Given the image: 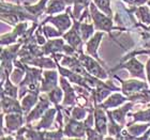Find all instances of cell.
I'll return each instance as SVG.
<instances>
[{
  "label": "cell",
  "instance_id": "1",
  "mask_svg": "<svg viewBox=\"0 0 150 140\" xmlns=\"http://www.w3.org/2000/svg\"><path fill=\"white\" fill-rule=\"evenodd\" d=\"M89 9H90L91 13V18H92V22H93L94 28L98 31H105V32H110L114 30V29H120L118 27H114V24H112V18L107 16L106 14H102L100 12V10L98 9L97 6L94 3L91 2L89 4ZM112 39H114L112 34H110Z\"/></svg>",
  "mask_w": 150,
  "mask_h": 140
},
{
  "label": "cell",
  "instance_id": "2",
  "mask_svg": "<svg viewBox=\"0 0 150 140\" xmlns=\"http://www.w3.org/2000/svg\"><path fill=\"white\" fill-rule=\"evenodd\" d=\"M78 59L81 60V63L84 64L85 69L89 72V74H91L94 77L99 78L101 80L103 79H107L108 78V75L102 66L100 65L101 63L99 61H96L93 57L88 56V55H84L83 51L81 53H78Z\"/></svg>",
  "mask_w": 150,
  "mask_h": 140
},
{
  "label": "cell",
  "instance_id": "3",
  "mask_svg": "<svg viewBox=\"0 0 150 140\" xmlns=\"http://www.w3.org/2000/svg\"><path fill=\"white\" fill-rule=\"evenodd\" d=\"M63 133L68 137L76 138H83L85 137V135L87 134L84 122H81L79 120H75L73 118L69 119V122L66 125V128H64Z\"/></svg>",
  "mask_w": 150,
  "mask_h": 140
},
{
  "label": "cell",
  "instance_id": "4",
  "mask_svg": "<svg viewBox=\"0 0 150 140\" xmlns=\"http://www.w3.org/2000/svg\"><path fill=\"white\" fill-rule=\"evenodd\" d=\"M68 13H69V11L67 10V13H64V14H60V15H57V16H52V15L48 16L41 25H45L47 22H50L56 26L57 29L60 32L63 33L64 31H67L68 29H70L72 27V22H71L70 15Z\"/></svg>",
  "mask_w": 150,
  "mask_h": 140
},
{
  "label": "cell",
  "instance_id": "5",
  "mask_svg": "<svg viewBox=\"0 0 150 140\" xmlns=\"http://www.w3.org/2000/svg\"><path fill=\"white\" fill-rule=\"evenodd\" d=\"M50 100L46 96H41L40 101L37 103V105L35 106V108H32V110L27 115V118H26V122L27 123H30V122L35 121L37 119L41 118L42 115H44V112L46 111L47 109L50 108Z\"/></svg>",
  "mask_w": 150,
  "mask_h": 140
},
{
  "label": "cell",
  "instance_id": "6",
  "mask_svg": "<svg viewBox=\"0 0 150 140\" xmlns=\"http://www.w3.org/2000/svg\"><path fill=\"white\" fill-rule=\"evenodd\" d=\"M103 35H104V32L99 31V32H97L93 37H91V39H89V41H88L87 44H86V53H87L89 56L93 57L94 59L98 60V61H99L100 63H102L103 65H105L104 62L102 61V59H101L100 57H99V55H98L99 45H100L101 40H102Z\"/></svg>",
  "mask_w": 150,
  "mask_h": 140
},
{
  "label": "cell",
  "instance_id": "7",
  "mask_svg": "<svg viewBox=\"0 0 150 140\" xmlns=\"http://www.w3.org/2000/svg\"><path fill=\"white\" fill-rule=\"evenodd\" d=\"M1 107L2 111L6 113H13V112H18V113H24L22 104H19L18 101L16 98L10 97L6 94L1 93Z\"/></svg>",
  "mask_w": 150,
  "mask_h": 140
},
{
  "label": "cell",
  "instance_id": "8",
  "mask_svg": "<svg viewBox=\"0 0 150 140\" xmlns=\"http://www.w3.org/2000/svg\"><path fill=\"white\" fill-rule=\"evenodd\" d=\"M56 87H58V73L50 70L45 71L43 73V80L41 84V92H50Z\"/></svg>",
  "mask_w": 150,
  "mask_h": 140
},
{
  "label": "cell",
  "instance_id": "9",
  "mask_svg": "<svg viewBox=\"0 0 150 140\" xmlns=\"http://www.w3.org/2000/svg\"><path fill=\"white\" fill-rule=\"evenodd\" d=\"M70 80H67L66 77L61 75L60 78V84L62 90L64 91V98H63V107L66 106H71L74 105L76 102V96H75V89L71 87V84L69 82Z\"/></svg>",
  "mask_w": 150,
  "mask_h": 140
},
{
  "label": "cell",
  "instance_id": "10",
  "mask_svg": "<svg viewBox=\"0 0 150 140\" xmlns=\"http://www.w3.org/2000/svg\"><path fill=\"white\" fill-rule=\"evenodd\" d=\"M23 113L18 112H13V113H8L4 117L6 120V127L9 132L18 131L19 128L23 127L24 125V119H23Z\"/></svg>",
  "mask_w": 150,
  "mask_h": 140
},
{
  "label": "cell",
  "instance_id": "11",
  "mask_svg": "<svg viewBox=\"0 0 150 140\" xmlns=\"http://www.w3.org/2000/svg\"><path fill=\"white\" fill-rule=\"evenodd\" d=\"M144 89H147V84L143 81L128 80L122 81V91L127 96H132L134 93H138Z\"/></svg>",
  "mask_w": 150,
  "mask_h": 140
},
{
  "label": "cell",
  "instance_id": "12",
  "mask_svg": "<svg viewBox=\"0 0 150 140\" xmlns=\"http://www.w3.org/2000/svg\"><path fill=\"white\" fill-rule=\"evenodd\" d=\"M102 107H97L94 110V121H96V129L103 136L107 134V118L104 112V108Z\"/></svg>",
  "mask_w": 150,
  "mask_h": 140
},
{
  "label": "cell",
  "instance_id": "13",
  "mask_svg": "<svg viewBox=\"0 0 150 140\" xmlns=\"http://www.w3.org/2000/svg\"><path fill=\"white\" fill-rule=\"evenodd\" d=\"M119 68H120V69H121V68L127 69L133 77H138V78H142V79H145V78H146L145 77L144 65H143L136 58H132L130 61H128V62L125 63V65H121V66H119Z\"/></svg>",
  "mask_w": 150,
  "mask_h": 140
},
{
  "label": "cell",
  "instance_id": "14",
  "mask_svg": "<svg viewBox=\"0 0 150 140\" xmlns=\"http://www.w3.org/2000/svg\"><path fill=\"white\" fill-rule=\"evenodd\" d=\"M57 109H54V108H48L46 111L44 112V115L41 117V121L35 125V129H47V128H50L52 125H53V122H54V119H55V115H56Z\"/></svg>",
  "mask_w": 150,
  "mask_h": 140
},
{
  "label": "cell",
  "instance_id": "15",
  "mask_svg": "<svg viewBox=\"0 0 150 140\" xmlns=\"http://www.w3.org/2000/svg\"><path fill=\"white\" fill-rule=\"evenodd\" d=\"M63 47H64V43H63L62 40H60V39L50 40L43 45L42 51H43V55L63 53Z\"/></svg>",
  "mask_w": 150,
  "mask_h": 140
},
{
  "label": "cell",
  "instance_id": "16",
  "mask_svg": "<svg viewBox=\"0 0 150 140\" xmlns=\"http://www.w3.org/2000/svg\"><path fill=\"white\" fill-rule=\"evenodd\" d=\"M48 1H50V0H40L37 4H29V3L25 2L23 6H24V8H25L30 14H32V15L35 16L38 18L40 15H42L43 13H45L46 8H47V2H48Z\"/></svg>",
  "mask_w": 150,
  "mask_h": 140
},
{
  "label": "cell",
  "instance_id": "17",
  "mask_svg": "<svg viewBox=\"0 0 150 140\" xmlns=\"http://www.w3.org/2000/svg\"><path fill=\"white\" fill-rule=\"evenodd\" d=\"M39 94L38 93H31V92H28V94L26 95L25 97H23L22 100V107L23 110H24V113L28 115L30 110L32 109V107H35L37 105V103L39 102Z\"/></svg>",
  "mask_w": 150,
  "mask_h": 140
},
{
  "label": "cell",
  "instance_id": "18",
  "mask_svg": "<svg viewBox=\"0 0 150 140\" xmlns=\"http://www.w3.org/2000/svg\"><path fill=\"white\" fill-rule=\"evenodd\" d=\"M66 6H68L66 0H50L47 3V8L45 14L53 15L56 13H60L66 10Z\"/></svg>",
  "mask_w": 150,
  "mask_h": 140
},
{
  "label": "cell",
  "instance_id": "19",
  "mask_svg": "<svg viewBox=\"0 0 150 140\" xmlns=\"http://www.w3.org/2000/svg\"><path fill=\"white\" fill-rule=\"evenodd\" d=\"M127 101V97L121 95V94H112L110 95L108 98H107L104 103H102L101 107L104 109H108V108H114V107H118L121 104H123Z\"/></svg>",
  "mask_w": 150,
  "mask_h": 140
},
{
  "label": "cell",
  "instance_id": "20",
  "mask_svg": "<svg viewBox=\"0 0 150 140\" xmlns=\"http://www.w3.org/2000/svg\"><path fill=\"white\" fill-rule=\"evenodd\" d=\"M133 107V103H128L127 105H125L121 108H118L114 110V111L110 112V115L114 119H115L116 122L120 123L121 125L125 124V113L130 110V109Z\"/></svg>",
  "mask_w": 150,
  "mask_h": 140
},
{
  "label": "cell",
  "instance_id": "21",
  "mask_svg": "<svg viewBox=\"0 0 150 140\" xmlns=\"http://www.w3.org/2000/svg\"><path fill=\"white\" fill-rule=\"evenodd\" d=\"M63 96H64L63 91L61 90V88H58V87L54 88L53 90H50V93H48V98H50V102L56 106V107H58V105L62 102V100L64 98Z\"/></svg>",
  "mask_w": 150,
  "mask_h": 140
},
{
  "label": "cell",
  "instance_id": "22",
  "mask_svg": "<svg viewBox=\"0 0 150 140\" xmlns=\"http://www.w3.org/2000/svg\"><path fill=\"white\" fill-rule=\"evenodd\" d=\"M17 91H18V89H17V87H15L14 82L10 80L9 77H6V84H3V89L1 93L6 94L10 97H13V98H16L17 97Z\"/></svg>",
  "mask_w": 150,
  "mask_h": 140
},
{
  "label": "cell",
  "instance_id": "23",
  "mask_svg": "<svg viewBox=\"0 0 150 140\" xmlns=\"http://www.w3.org/2000/svg\"><path fill=\"white\" fill-rule=\"evenodd\" d=\"M94 25L93 24H87V23H81V26H79V30H81V34L84 42L88 41L92 37L94 32Z\"/></svg>",
  "mask_w": 150,
  "mask_h": 140
},
{
  "label": "cell",
  "instance_id": "24",
  "mask_svg": "<svg viewBox=\"0 0 150 140\" xmlns=\"http://www.w3.org/2000/svg\"><path fill=\"white\" fill-rule=\"evenodd\" d=\"M93 3L101 12L112 18V11L110 8V0H93Z\"/></svg>",
  "mask_w": 150,
  "mask_h": 140
},
{
  "label": "cell",
  "instance_id": "25",
  "mask_svg": "<svg viewBox=\"0 0 150 140\" xmlns=\"http://www.w3.org/2000/svg\"><path fill=\"white\" fill-rule=\"evenodd\" d=\"M42 26V30H43L44 34L46 37H62L63 33L60 32L58 29H55L50 26H45V25H41Z\"/></svg>",
  "mask_w": 150,
  "mask_h": 140
},
{
  "label": "cell",
  "instance_id": "26",
  "mask_svg": "<svg viewBox=\"0 0 150 140\" xmlns=\"http://www.w3.org/2000/svg\"><path fill=\"white\" fill-rule=\"evenodd\" d=\"M87 112L88 110L86 108H83V107H73L72 110V118L75 120H85L87 118Z\"/></svg>",
  "mask_w": 150,
  "mask_h": 140
},
{
  "label": "cell",
  "instance_id": "27",
  "mask_svg": "<svg viewBox=\"0 0 150 140\" xmlns=\"http://www.w3.org/2000/svg\"><path fill=\"white\" fill-rule=\"evenodd\" d=\"M149 127V124H145V125H136V126H130L128 128V131L130 134H132L134 137L138 136V135L143 134L147 128Z\"/></svg>",
  "mask_w": 150,
  "mask_h": 140
},
{
  "label": "cell",
  "instance_id": "28",
  "mask_svg": "<svg viewBox=\"0 0 150 140\" xmlns=\"http://www.w3.org/2000/svg\"><path fill=\"white\" fill-rule=\"evenodd\" d=\"M137 16L146 24H150V12L148 11V8L142 6L137 11Z\"/></svg>",
  "mask_w": 150,
  "mask_h": 140
},
{
  "label": "cell",
  "instance_id": "29",
  "mask_svg": "<svg viewBox=\"0 0 150 140\" xmlns=\"http://www.w3.org/2000/svg\"><path fill=\"white\" fill-rule=\"evenodd\" d=\"M123 1L129 4H132V6H142L147 2L148 0H123Z\"/></svg>",
  "mask_w": 150,
  "mask_h": 140
}]
</instances>
